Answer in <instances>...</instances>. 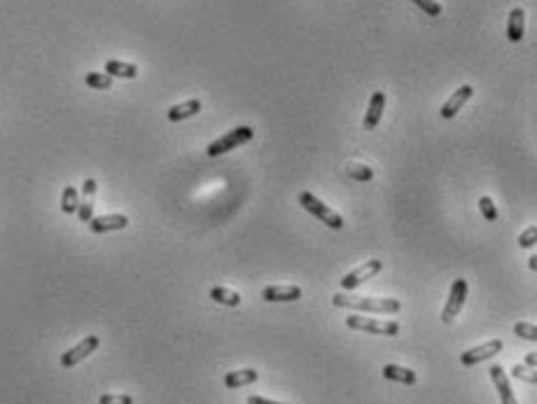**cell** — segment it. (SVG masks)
I'll list each match as a JSON object with an SVG mask.
<instances>
[{
    "label": "cell",
    "mask_w": 537,
    "mask_h": 404,
    "mask_svg": "<svg viewBox=\"0 0 537 404\" xmlns=\"http://www.w3.org/2000/svg\"><path fill=\"white\" fill-rule=\"evenodd\" d=\"M332 304L336 308H348V311H360V313H399V304L397 299H374V297H351V295H334Z\"/></svg>",
    "instance_id": "obj_1"
},
{
    "label": "cell",
    "mask_w": 537,
    "mask_h": 404,
    "mask_svg": "<svg viewBox=\"0 0 537 404\" xmlns=\"http://www.w3.org/2000/svg\"><path fill=\"white\" fill-rule=\"evenodd\" d=\"M299 204H302L304 211H309L311 215H316L322 224H327L329 229H344V217L339 213H334L327 204H322L316 194L311 192H302L299 194Z\"/></svg>",
    "instance_id": "obj_2"
},
{
    "label": "cell",
    "mask_w": 537,
    "mask_h": 404,
    "mask_svg": "<svg viewBox=\"0 0 537 404\" xmlns=\"http://www.w3.org/2000/svg\"><path fill=\"white\" fill-rule=\"evenodd\" d=\"M346 325L351 330L367 332V334H386V337L399 334L397 320H376V318H367V316H348Z\"/></svg>",
    "instance_id": "obj_3"
},
{
    "label": "cell",
    "mask_w": 537,
    "mask_h": 404,
    "mask_svg": "<svg viewBox=\"0 0 537 404\" xmlns=\"http://www.w3.org/2000/svg\"><path fill=\"white\" fill-rule=\"evenodd\" d=\"M255 136V129H250V127H236V129H232L227 136H222V138H217V140H213L208 145V157H217V154H224V152H232L234 147H239V145H243V142H248Z\"/></svg>",
    "instance_id": "obj_4"
},
{
    "label": "cell",
    "mask_w": 537,
    "mask_h": 404,
    "mask_svg": "<svg viewBox=\"0 0 537 404\" xmlns=\"http://www.w3.org/2000/svg\"><path fill=\"white\" fill-rule=\"evenodd\" d=\"M465 299H468V281H465V278H456L451 285L446 304L441 308V323H451V320L463 311Z\"/></svg>",
    "instance_id": "obj_5"
},
{
    "label": "cell",
    "mask_w": 537,
    "mask_h": 404,
    "mask_svg": "<svg viewBox=\"0 0 537 404\" xmlns=\"http://www.w3.org/2000/svg\"><path fill=\"white\" fill-rule=\"evenodd\" d=\"M98 346H101V339H98L96 334L85 337V339H82V341L78 343V346H73V348L66 350V353L61 355V367L70 370V367L80 365V362L89 358V355H91Z\"/></svg>",
    "instance_id": "obj_6"
},
{
    "label": "cell",
    "mask_w": 537,
    "mask_h": 404,
    "mask_svg": "<svg viewBox=\"0 0 537 404\" xmlns=\"http://www.w3.org/2000/svg\"><path fill=\"white\" fill-rule=\"evenodd\" d=\"M381 269H383L381 259H367V262H364L362 266H358L355 271L346 273V276L341 278V288H344V290H355L362 283L371 281L376 273H381Z\"/></svg>",
    "instance_id": "obj_7"
},
{
    "label": "cell",
    "mask_w": 537,
    "mask_h": 404,
    "mask_svg": "<svg viewBox=\"0 0 537 404\" xmlns=\"http://www.w3.org/2000/svg\"><path fill=\"white\" fill-rule=\"evenodd\" d=\"M503 346L505 343L500 341V339H491V341L481 343V346H474V348L465 350V353H460V365L472 367V365H479L483 360H491L493 355H498L500 350H503Z\"/></svg>",
    "instance_id": "obj_8"
},
{
    "label": "cell",
    "mask_w": 537,
    "mask_h": 404,
    "mask_svg": "<svg viewBox=\"0 0 537 404\" xmlns=\"http://www.w3.org/2000/svg\"><path fill=\"white\" fill-rule=\"evenodd\" d=\"M472 94H474V89H472L470 85H463L460 89H456V92H453V96L448 98L444 105H441V110H439L441 120H453V117H456L458 112L463 110V105L472 98Z\"/></svg>",
    "instance_id": "obj_9"
},
{
    "label": "cell",
    "mask_w": 537,
    "mask_h": 404,
    "mask_svg": "<svg viewBox=\"0 0 537 404\" xmlns=\"http://www.w3.org/2000/svg\"><path fill=\"white\" fill-rule=\"evenodd\" d=\"M129 227V217L120 215V213H112V215H98L89 220V229L94 234H105V231H117V229H127Z\"/></svg>",
    "instance_id": "obj_10"
},
{
    "label": "cell",
    "mask_w": 537,
    "mask_h": 404,
    "mask_svg": "<svg viewBox=\"0 0 537 404\" xmlns=\"http://www.w3.org/2000/svg\"><path fill=\"white\" fill-rule=\"evenodd\" d=\"M264 301H297L302 299V288L297 285H269L262 293Z\"/></svg>",
    "instance_id": "obj_11"
},
{
    "label": "cell",
    "mask_w": 537,
    "mask_h": 404,
    "mask_svg": "<svg viewBox=\"0 0 537 404\" xmlns=\"http://www.w3.org/2000/svg\"><path fill=\"white\" fill-rule=\"evenodd\" d=\"M94 197H96V180L94 178H87L82 182V199L78 206V215L82 222H89L94 217Z\"/></svg>",
    "instance_id": "obj_12"
},
{
    "label": "cell",
    "mask_w": 537,
    "mask_h": 404,
    "mask_svg": "<svg viewBox=\"0 0 537 404\" xmlns=\"http://www.w3.org/2000/svg\"><path fill=\"white\" fill-rule=\"evenodd\" d=\"M383 110H386V94L374 92V94H371V98H369L367 115H364V129H367V131L379 127V122L383 117Z\"/></svg>",
    "instance_id": "obj_13"
},
{
    "label": "cell",
    "mask_w": 537,
    "mask_h": 404,
    "mask_svg": "<svg viewBox=\"0 0 537 404\" xmlns=\"http://www.w3.org/2000/svg\"><path fill=\"white\" fill-rule=\"evenodd\" d=\"M488 374H491V379H493L495 388H498V393H500V402H503V404H518V402H516V397H514V393H512L509 379H507V374H505L503 367H500V365H493L491 370H488Z\"/></svg>",
    "instance_id": "obj_14"
},
{
    "label": "cell",
    "mask_w": 537,
    "mask_h": 404,
    "mask_svg": "<svg viewBox=\"0 0 537 404\" xmlns=\"http://www.w3.org/2000/svg\"><path fill=\"white\" fill-rule=\"evenodd\" d=\"M257 379H259V372L252 370V367H245V370H236V372L224 374V385L236 390V388H243V385L255 383Z\"/></svg>",
    "instance_id": "obj_15"
},
{
    "label": "cell",
    "mask_w": 537,
    "mask_h": 404,
    "mask_svg": "<svg viewBox=\"0 0 537 404\" xmlns=\"http://www.w3.org/2000/svg\"><path fill=\"white\" fill-rule=\"evenodd\" d=\"M523 31H526V12L521 8H514L509 12V23H507V38H509V43H521Z\"/></svg>",
    "instance_id": "obj_16"
},
{
    "label": "cell",
    "mask_w": 537,
    "mask_h": 404,
    "mask_svg": "<svg viewBox=\"0 0 537 404\" xmlns=\"http://www.w3.org/2000/svg\"><path fill=\"white\" fill-rule=\"evenodd\" d=\"M199 112H201V100L192 98V100H185V103L173 105V108L166 112V117H168V122H182V120H190V117L199 115Z\"/></svg>",
    "instance_id": "obj_17"
},
{
    "label": "cell",
    "mask_w": 537,
    "mask_h": 404,
    "mask_svg": "<svg viewBox=\"0 0 537 404\" xmlns=\"http://www.w3.org/2000/svg\"><path fill=\"white\" fill-rule=\"evenodd\" d=\"M383 379L404 383V385H414L418 381L414 370H409V367H399V365H386L383 367Z\"/></svg>",
    "instance_id": "obj_18"
},
{
    "label": "cell",
    "mask_w": 537,
    "mask_h": 404,
    "mask_svg": "<svg viewBox=\"0 0 537 404\" xmlns=\"http://www.w3.org/2000/svg\"><path fill=\"white\" fill-rule=\"evenodd\" d=\"M105 75L133 80V77L138 75V66H133V63H124V61H115V59H112V61L105 63Z\"/></svg>",
    "instance_id": "obj_19"
},
{
    "label": "cell",
    "mask_w": 537,
    "mask_h": 404,
    "mask_svg": "<svg viewBox=\"0 0 537 404\" xmlns=\"http://www.w3.org/2000/svg\"><path fill=\"white\" fill-rule=\"evenodd\" d=\"M210 299L217 301L222 306H239L241 304V295L234 293V290H227V288H213L210 290Z\"/></svg>",
    "instance_id": "obj_20"
},
{
    "label": "cell",
    "mask_w": 537,
    "mask_h": 404,
    "mask_svg": "<svg viewBox=\"0 0 537 404\" xmlns=\"http://www.w3.org/2000/svg\"><path fill=\"white\" fill-rule=\"evenodd\" d=\"M78 206H80V192L73 185H68L61 194V211L66 215H73V213H78Z\"/></svg>",
    "instance_id": "obj_21"
},
{
    "label": "cell",
    "mask_w": 537,
    "mask_h": 404,
    "mask_svg": "<svg viewBox=\"0 0 537 404\" xmlns=\"http://www.w3.org/2000/svg\"><path fill=\"white\" fill-rule=\"evenodd\" d=\"M85 82H87V87L98 89V92H108L112 87V77L105 73H87Z\"/></svg>",
    "instance_id": "obj_22"
},
{
    "label": "cell",
    "mask_w": 537,
    "mask_h": 404,
    "mask_svg": "<svg viewBox=\"0 0 537 404\" xmlns=\"http://www.w3.org/2000/svg\"><path fill=\"white\" fill-rule=\"evenodd\" d=\"M346 171H348V176L355 178V180H360V182H369L371 178H374V171L364 164H348Z\"/></svg>",
    "instance_id": "obj_23"
},
{
    "label": "cell",
    "mask_w": 537,
    "mask_h": 404,
    "mask_svg": "<svg viewBox=\"0 0 537 404\" xmlns=\"http://www.w3.org/2000/svg\"><path fill=\"white\" fill-rule=\"evenodd\" d=\"M479 211L486 217V222H498V208H495L491 197H481L479 199Z\"/></svg>",
    "instance_id": "obj_24"
},
{
    "label": "cell",
    "mask_w": 537,
    "mask_h": 404,
    "mask_svg": "<svg viewBox=\"0 0 537 404\" xmlns=\"http://www.w3.org/2000/svg\"><path fill=\"white\" fill-rule=\"evenodd\" d=\"M512 376L521 379V381H526V383H537V374L530 370V367H526V365H514V367H512Z\"/></svg>",
    "instance_id": "obj_25"
},
{
    "label": "cell",
    "mask_w": 537,
    "mask_h": 404,
    "mask_svg": "<svg viewBox=\"0 0 537 404\" xmlns=\"http://www.w3.org/2000/svg\"><path fill=\"white\" fill-rule=\"evenodd\" d=\"M414 5H418L426 14H430V17H439L441 14V5L437 3V0H411Z\"/></svg>",
    "instance_id": "obj_26"
},
{
    "label": "cell",
    "mask_w": 537,
    "mask_h": 404,
    "mask_svg": "<svg viewBox=\"0 0 537 404\" xmlns=\"http://www.w3.org/2000/svg\"><path fill=\"white\" fill-rule=\"evenodd\" d=\"M514 334L528 339V341H535V339H537V328H535V325H530V323H516L514 325Z\"/></svg>",
    "instance_id": "obj_27"
},
{
    "label": "cell",
    "mask_w": 537,
    "mask_h": 404,
    "mask_svg": "<svg viewBox=\"0 0 537 404\" xmlns=\"http://www.w3.org/2000/svg\"><path fill=\"white\" fill-rule=\"evenodd\" d=\"M535 241H537V229H535V224H533V227H528L521 236H518V246H521V248H533Z\"/></svg>",
    "instance_id": "obj_28"
},
{
    "label": "cell",
    "mask_w": 537,
    "mask_h": 404,
    "mask_svg": "<svg viewBox=\"0 0 537 404\" xmlns=\"http://www.w3.org/2000/svg\"><path fill=\"white\" fill-rule=\"evenodd\" d=\"M98 404H133V397L131 395H101V400H98Z\"/></svg>",
    "instance_id": "obj_29"
},
{
    "label": "cell",
    "mask_w": 537,
    "mask_h": 404,
    "mask_svg": "<svg viewBox=\"0 0 537 404\" xmlns=\"http://www.w3.org/2000/svg\"><path fill=\"white\" fill-rule=\"evenodd\" d=\"M248 404H283V402H271V400H267V397L252 395V397H248Z\"/></svg>",
    "instance_id": "obj_30"
},
{
    "label": "cell",
    "mask_w": 537,
    "mask_h": 404,
    "mask_svg": "<svg viewBox=\"0 0 537 404\" xmlns=\"http://www.w3.org/2000/svg\"><path fill=\"white\" fill-rule=\"evenodd\" d=\"M526 367H530V370H535V367H537V358H535L533 353L526 355Z\"/></svg>",
    "instance_id": "obj_31"
},
{
    "label": "cell",
    "mask_w": 537,
    "mask_h": 404,
    "mask_svg": "<svg viewBox=\"0 0 537 404\" xmlns=\"http://www.w3.org/2000/svg\"><path fill=\"white\" fill-rule=\"evenodd\" d=\"M528 266H530V269H533V271L537 269V257H535V255H533V257L528 259Z\"/></svg>",
    "instance_id": "obj_32"
}]
</instances>
